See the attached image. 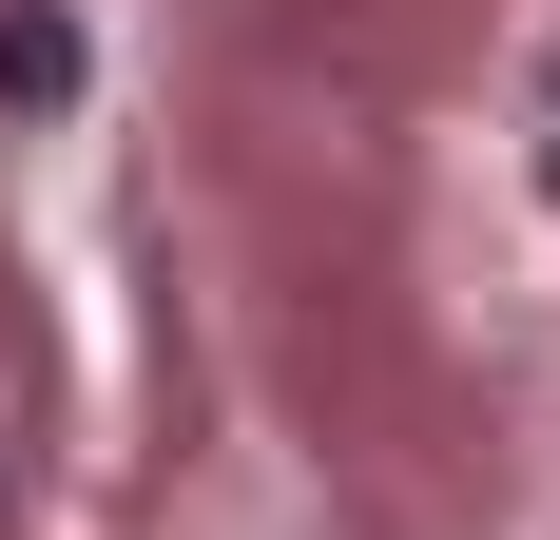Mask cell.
Listing matches in <instances>:
<instances>
[{
	"mask_svg": "<svg viewBox=\"0 0 560 540\" xmlns=\"http://www.w3.org/2000/svg\"><path fill=\"white\" fill-rule=\"evenodd\" d=\"M0 97H20V116L78 97V20H58V0H0Z\"/></svg>",
	"mask_w": 560,
	"mask_h": 540,
	"instance_id": "cell-1",
	"label": "cell"
}]
</instances>
